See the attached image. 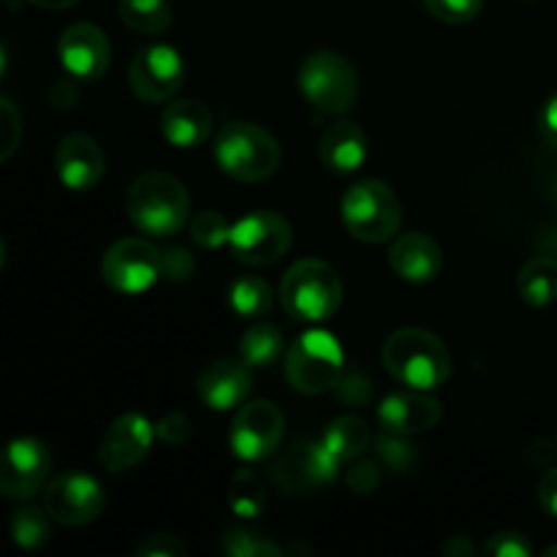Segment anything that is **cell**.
<instances>
[{
    "mask_svg": "<svg viewBox=\"0 0 557 557\" xmlns=\"http://www.w3.org/2000/svg\"><path fill=\"white\" fill-rule=\"evenodd\" d=\"M386 373L408 389L433 392L451 375V354L438 335L419 326H406L386 337L381 348Z\"/></svg>",
    "mask_w": 557,
    "mask_h": 557,
    "instance_id": "6da1fadb",
    "label": "cell"
},
{
    "mask_svg": "<svg viewBox=\"0 0 557 557\" xmlns=\"http://www.w3.org/2000/svg\"><path fill=\"white\" fill-rule=\"evenodd\" d=\"M131 223L147 237H172L190 218V196L174 174L145 172L125 196Z\"/></svg>",
    "mask_w": 557,
    "mask_h": 557,
    "instance_id": "7a4b0ae2",
    "label": "cell"
},
{
    "mask_svg": "<svg viewBox=\"0 0 557 557\" xmlns=\"http://www.w3.org/2000/svg\"><path fill=\"white\" fill-rule=\"evenodd\" d=\"M212 156L221 172L237 183L270 180L283 161L275 136L250 120H234L223 125L215 136Z\"/></svg>",
    "mask_w": 557,
    "mask_h": 557,
    "instance_id": "3957f363",
    "label": "cell"
},
{
    "mask_svg": "<svg viewBox=\"0 0 557 557\" xmlns=\"http://www.w3.org/2000/svg\"><path fill=\"white\" fill-rule=\"evenodd\" d=\"M277 297L294 321L321 324L341 310L343 281L335 267L326 261L302 259L286 270Z\"/></svg>",
    "mask_w": 557,
    "mask_h": 557,
    "instance_id": "277c9868",
    "label": "cell"
},
{
    "mask_svg": "<svg viewBox=\"0 0 557 557\" xmlns=\"http://www.w3.org/2000/svg\"><path fill=\"white\" fill-rule=\"evenodd\" d=\"M341 218L354 239L381 245L400 232L403 207L384 180H362L343 194Z\"/></svg>",
    "mask_w": 557,
    "mask_h": 557,
    "instance_id": "5b68a950",
    "label": "cell"
},
{
    "mask_svg": "<svg viewBox=\"0 0 557 557\" xmlns=\"http://www.w3.org/2000/svg\"><path fill=\"white\" fill-rule=\"evenodd\" d=\"M286 379L299 395H324L335 392L346 373V354L335 335L324 330H308L288 346L283 357Z\"/></svg>",
    "mask_w": 557,
    "mask_h": 557,
    "instance_id": "8992f818",
    "label": "cell"
},
{
    "mask_svg": "<svg viewBox=\"0 0 557 557\" xmlns=\"http://www.w3.org/2000/svg\"><path fill=\"white\" fill-rule=\"evenodd\" d=\"M297 85L308 107L319 114H346L359 96L357 69L351 60L332 49H319L302 60Z\"/></svg>",
    "mask_w": 557,
    "mask_h": 557,
    "instance_id": "52a82bcc",
    "label": "cell"
},
{
    "mask_svg": "<svg viewBox=\"0 0 557 557\" xmlns=\"http://www.w3.org/2000/svg\"><path fill=\"white\" fill-rule=\"evenodd\" d=\"M341 473V462L321 441H297L270 466V479L288 498H310L330 487Z\"/></svg>",
    "mask_w": 557,
    "mask_h": 557,
    "instance_id": "ba28073f",
    "label": "cell"
},
{
    "mask_svg": "<svg viewBox=\"0 0 557 557\" xmlns=\"http://www.w3.org/2000/svg\"><path fill=\"white\" fill-rule=\"evenodd\" d=\"M294 243L292 223L272 210H256L232 223L228 248L248 267H270L288 253Z\"/></svg>",
    "mask_w": 557,
    "mask_h": 557,
    "instance_id": "9c48e42d",
    "label": "cell"
},
{
    "mask_svg": "<svg viewBox=\"0 0 557 557\" xmlns=\"http://www.w3.org/2000/svg\"><path fill=\"white\" fill-rule=\"evenodd\" d=\"M101 277L117 294H145L161 281V250L141 237L117 239L101 259Z\"/></svg>",
    "mask_w": 557,
    "mask_h": 557,
    "instance_id": "30bf717a",
    "label": "cell"
},
{
    "mask_svg": "<svg viewBox=\"0 0 557 557\" xmlns=\"http://www.w3.org/2000/svg\"><path fill=\"white\" fill-rule=\"evenodd\" d=\"M107 506L101 482L82 471H65L44 487V509L58 525L82 528L96 522Z\"/></svg>",
    "mask_w": 557,
    "mask_h": 557,
    "instance_id": "8fae6325",
    "label": "cell"
},
{
    "mask_svg": "<svg viewBox=\"0 0 557 557\" xmlns=\"http://www.w3.org/2000/svg\"><path fill=\"white\" fill-rule=\"evenodd\" d=\"M185 85L183 54L169 44H150L128 65V87L141 103L172 101Z\"/></svg>",
    "mask_w": 557,
    "mask_h": 557,
    "instance_id": "7c38bea8",
    "label": "cell"
},
{
    "mask_svg": "<svg viewBox=\"0 0 557 557\" xmlns=\"http://www.w3.org/2000/svg\"><path fill=\"white\" fill-rule=\"evenodd\" d=\"M283 430H286V419H283V411L275 403H245V406L234 413L232 433H228L232 455L243 462L267 460V457L275 455L277 446H281Z\"/></svg>",
    "mask_w": 557,
    "mask_h": 557,
    "instance_id": "4fadbf2b",
    "label": "cell"
},
{
    "mask_svg": "<svg viewBox=\"0 0 557 557\" xmlns=\"http://www.w3.org/2000/svg\"><path fill=\"white\" fill-rule=\"evenodd\" d=\"M52 455L47 444L36 438H14L3 451L0 462V493L9 500H30L49 484Z\"/></svg>",
    "mask_w": 557,
    "mask_h": 557,
    "instance_id": "5bb4252c",
    "label": "cell"
},
{
    "mask_svg": "<svg viewBox=\"0 0 557 557\" xmlns=\"http://www.w3.org/2000/svg\"><path fill=\"white\" fill-rule=\"evenodd\" d=\"M58 58L71 79L98 82L112 63V47H109L107 33L98 25L74 22L60 33Z\"/></svg>",
    "mask_w": 557,
    "mask_h": 557,
    "instance_id": "9a60e30c",
    "label": "cell"
},
{
    "mask_svg": "<svg viewBox=\"0 0 557 557\" xmlns=\"http://www.w3.org/2000/svg\"><path fill=\"white\" fill-rule=\"evenodd\" d=\"M152 435H156V428L150 424V419L136 411L123 413L103 433L101 446H98V462L109 473H128L150 455Z\"/></svg>",
    "mask_w": 557,
    "mask_h": 557,
    "instance_id": "2e32d148",
    "label": "cell"
},
{
    "mask_svg": "<svg viewBox=\"0 0 557 557\" xmlns=\"http://www.w3.org/2000/svg\"><path fill=\"white\" fill-rule=\"evenodd\" d=\"M250 370L253 368L245 364L243 359H212L210 364L201 368L199 379H196V395L212 411H232V408L243 406L253 389Z\"/></svg>",
    "mask_w": 557,
    "mask_h": 557,
    "instance_id": "e0dca14e",
    "label": "cell"
},
{
    "mask_svg": "<svg viewBox=\"0 0 557 557\" xmlns=\"http://www.w3.org/2000/svg\"><path fill=\"white\" fill-rule=\"evenodd\" d=\"M54 169L65 188L85 194L96 188L107 174V156L92 136L69 134L54 150Z\"/></svg>",
    "mask_w": 557,
    "mask_h": 557,
    "instance_id": "ac0fdd59",
    "label": "cell"
},
{
    "mask_svg": "<svg viewBox=\"0 0 557 557\" xmlns=\"http://www.w3.org/2000/svg\"><path fill=\"white\" fill-rule=\"evenodd\" d=\"M444 417V408L435 397H430L422 389L395 392V395L384 397L379 406V424L389 433L397 435H419L435 430Z\"/></svg>",
    "mask_w": 557,
    "mask_h": 557,
    "instance_id": "d6986e66",
    "label": "cell"
},
{
    "mask_svg": "<svg viewBox=\"0 0 557 557\" xmlns=\"http://www.w3.org/2000/svg\"><path fill=\"white\" fill-rule=\"evenodd\" d=\"M389 267L400 281L406 283H430L438 277L444 267L441 245L424 232H406L392 239Z\"/></svg>",
    "mask_w": 557,
    "mask_h": 557,
    "instance_id": "ffe728a7",
    "label": "cell"
},
{
    "mask_svg": "<svg viewBox=\"0 0 557 557\" xmlns=\"http://www.w3.org/2000/svg\"><path fill=\"white\" fill-rule=\"evenodd\" d=\"M370 156V145L364 131L351 120H335L326 125L319 141V158L330 172L354 174L364 166Z\"/></svg>",
    "mask_w": 557,
    "mask_h": 557,
    "instance_id": "44dd1931",
    "label": "cell"
},
{
    "mask_svg": "<svg viewBox=\"0 0 557 557\" xmlns=\"http://www.w3.org/2000/svg\"><path fill=\"white\" fill-rule=\"evenodd\" d=\"M163 139L180 150L205 145L212 134V112L196 98H174L161 114Z\"/></svg>",
    "mask_w": 557,
    "mask_h": 557,
    "instance_id": "7402d4cb",
    "label": "cell"
},
{
    "mask_svg": "<svg viewBox=\"0 0 557 557\" xmlns=\"http://www.w3.org/2000/svg\"><path fill=\"white\" fill-rule=\"evenodd\" d=\"M321 444L332 451L341 466L346 462L359 460L364 455V449L370 446V428L364 419L346 413V417H337L335 422H330V428L321 435Z\"/></svg>",
    "mask_w": 557,
    "mask_h": 557,
    "instance_id": "603a6c76",
    "label": "cell"
},
{
    "mask_svg": "<svg viewBox=\"0 0 557 557\" xmlns=\"http://www.w3.org/2000/svg\"><path fill=\"white\" fill-rule=\"evenodd\" d=\"M517 294L531 308H547L557 299V261L553 256H533L517 275Z\"/></svg>",
    "mask_w": 557,
    "mask_h": 557,
    "instance_id": "cb8c5ba5",
    "label": "cell"
},
{
    "mask_svg": "<svg viewBox=\"0 0 557 557\" xmlns=\"http://www.w3.org/2000/svg\"><path fill=\"white\" fill-rule=\"evenodd\" d=\"M286 351L283 332L267 321H256L239 337V359L250 368H272L275 362H281V357H286Z\"/></svg>",
    "mask_w": 557,
    "mask_h": 557,
    "instance_id": "d4e9b609",
    "label": "cell"
},
{
    "mask_svg": "<svg viewBox=\"0 0 557 557\" xmlns=\"http://www.w3.org/2000/svg\"><path fill=\"white\" fill-rule=\"evenodd\" d=\"M117 14L131 30L145 36H161L174 20L169 0H117Z\"/></svg>",
    "mask_w": 557,
    "mask_h": 557,
    "instance_id": "484cf974",
    "label": "cell"
},
{
    "mask_svg": "<svg viewBox=\"0 0 557 557\" xmlns=\"http://www.w3.org/2000/svg\"><path fill=\"white\" fill-rule=\"evenodd\" d=\"M228 305H232V310L239 319L259 321L272 310L275 294H272L270 283H267L264 277L245 275L237 277V281L232 283V288H228Z\"/></svg>",
    "mask_w": 557,
    "mask_h": 557,
    "instance_id": "4316f807",
    "label": "cell"
},
{
    "mask_svg": "<svg viewBox=\"0 0 557 557\" xmlns=\"http://www.w3.org/2000/svg\"><path fill=\"white\" fill-rule=\"evenodd\" d=\"M226 498L234 515L243 517V520H256L267 506V487L259 473L250 471V468H239L228 482Z\"/></svg>",
    "mask_w": 557,
    "mask_h": 557,
    "instance_id": "83f0119b",
    "label": "cell"
},
{
    "mask_svg": "<svg viewBox=\"0 0 557 557\" xmlns=\"http://www.w3.org/2000/svg\"><path fill=\"white\" fill-rule=\"evenodd\" d=\"M52 517L47 509L22 506L11 515V539L20 549H38L52 536Z\"/></svg>",
    "mask_w": 557,
    "mask_h": 557,
    "instance_id": "f1b7e54d",
    "label": "cell"
},
{
    "mask_svg": "<svg viewBox=\"0 0 557 557\" xmlns=\"http://www.w3.org/2000/svg\"><path fill=\"white\" fill-rule=\"evenodd\" d=\"M375 457L386 471L397 473V476H406V473L417 471L419 466L417 449L408 444L406 435L389 433V430H384V435L375 438Z\"/></svg>",
    "mask_w": 557,
    "mask_h": 557,
    "instance_id": "f546056e",
    "label": "cell"
},
{
    "mask_svg": "<svg viewBox=\"0 0 557 557\" xmlns=\"http://www.w3.org/2000/svg\"><path fill=\"white\" fill-rule=\"evenodd\" d=\"M221 553L228 557H281L286 555V547L270 542L261 533L248 531V528H232L223 533Z\"/></svg>",
    "mask_w": 557,
    "mask_h": 557,
    "instance_id": "4dcf8cb0",
    "label": "cell"
},
{
    "mask_svg": "<svg viewBox=\"0 0 557 557\" xmlns=\"http://www.w3.org/2000/svg\"><path fill=\"white\" fill-rule=\"evenodd\" d=\"M228 234H232V223L218 210H201L190 221V237L205 250H215L221 245H228Z\"/></svg>",
    "mask_w": 557,
    "mask_h": 557,
    "instance_id": "1f68e13d",
    "label": "cell"
},
{
    "mask_svg": "<svg viewBox=\"0 0 557 557\" xmlns=\"http://www.w3.org/2000/svg\"><path fill=\"white\" fill-rule=\"evenodd\" d=\"M424 9L446 25H468L484 9V0H422Z\"/></svg>",
    "mask_w": 557,
    "mask_h": 557,
    "instance_id": "d6a6232c",
    "label": "cell"
},
{
    "mask_svg": "<svg viewBox=\"0 0 557 557\" xmlns=\"http://www.w3.org/2000/svg\"><path fill=\"white\" fill-rule=\"evenodd\" d=\"M335 395L343 406L364 408L370 400H373V381H370L362 370H346L343 379L337 381Z\"/></svg>",
    "mask_w": 557,
    "mask_h": 557,
    "instance_id": "836d02e7",
    "label": "cell"
},
{
    "mask_svg": "<svg viewBox=\"0 0 557 557\" xmlns=\"http://www.w3.org/2000/svg\"><path fill=\"white\" fill-rule=\"evenodd\" d=\"M0 128H3V141H0V161H11L22 141V117L20 109L14 107L9 96L0 98Z\"/></svg>",
    "mask_w": 557,
    "mask_h": 557,
    "instance_id": "e575fe53",
    "label": "cell"
},
{
    "mask_svg": "<svg viewBox=\"0 0 557 557\" xmlns=\"http://www.w3.org/2000/svg\"><path fill=\"white\" fill-rule=\"evenodd\" d=\"M134 557H185L188 555V547L180 536L174 533H150V536L141 539L134 549H131Z\"/></svg>",
    "mask_w": 557,
    "mask_h": 557,
    "instance_id": "d590c367",
    "label": "cell"
},
{
    "mask_svg": "<svg viewBox=\"0 0 557 557\" xmlns=\"http://www.w3.org/2000/svg\"><path fill=\"white\" fill-rule=\"evenodd\" d=\"M196 272V259L188 248H174L161 250V275L172 283H185L190 281V275Z\"/></svg>",
    "mask_w": 557,
    "mask_h": 557,
    "instance_id": "8d00e7d4",
    "label": "cell"
},
{
    "mask_svg": "<svg viewBox=\"0 0 557 557\" xmlns=\"http://www.w3.org/2000/svg\"><path fill=\"white\" fill-rule=\"evenodd\" d=\"M484 555L490 557H531L533 547L522 533L515 531H504L495 533V536L487 539V544L482 547Z\"/></svg>",
    "mask_w": 557,
    "mask_h": 557,
    "instance_id": "74e56055",
    "label": "cell"
},
{
    "mask_svg": "<svg viewBox=\"0 0 557 557\" xmlns=\"http://www.w3.org/2000/svg\"><path fill=\"white\" fill-rule=\"evenodd\" d=\"M381 462L379 460H354L351 471H348V487L354 495L364 498L373 495L381 487Z\"/></svg>",
    "mask_w": 557,
    "mask_h": 557,
    "instance_id": "f35d334b",
    "label": "cell"
},
{
    "mask_svg": "<svg viewBox=\"0 0 557 557\" xmlns=\"http://www.w3.org/2000/svg\"><path fill=\"white\" fill-rule=\"evenodd\" d=\"M156 435L166 446H183L188 444L190 435H194V424H190V419L185 417V413L172 411L156 424Z\"/></svg>",
    "mask_w": 557,
    "mask_h": 557,
    "instance_id": "ab89813d",
    "label": "cell"
},
{
    "mask_svg": "<svg viewBox=\"0 0 557 557\" xmlns=\"http://www.w3.org/2000/svg\"><path fill=\"white\" fill-rule=\"evenodd\" d=\"M536 493H539V506L557 520V466L547 468V471L542 473Z\"/></svg>",
    "mask_w": 557,
    "mask_h": 557,
    "instance_id": "60d3db41",
    "label": "cell"
},
{
    "mask_svg": "<svg viewBox=\"0 0 557 557\" xmlns=\"http://www.w3.org/2000/svg\"><path fill=\"white\" fill-rule=\"evenodd\" d=\"M539 131H542L547 145L557 147V92L544 103L542 114H539Z\"/></svg>",
    "mask_w": 557,
    "mask_h": 557,
    "instance_id": "b9f144b4",
    "label": "cell"
},
{
    "mask_svg": "<svg viewBox=\"0 0 557 557\" xmlns=\"http://www.w3.org/2000/svg\"><path fill=\"white\" fill-rule=\"evenodd\" d=\"M441 553H444L446 557H471V555H476L479 549L468 536H449L444 542V547H441Z\"/></svg>",
    "mask_w": 557,
    "mask_h": 557,
    "instance_id": "7bdbcfd3",
    "label": "cell"
},
{
    "mask_svg": "<svg viewBox=\"0 0 557 557\" xmlns=\"http://www.w3.org/2000/svg\"><path fill=\"white\" fill-rule=\"evenodd\" d=\"M33 5H38V9H49V11H63V9H71V5H76L79 0H30Z\"/></svg>",
    "mask_w": 557,
    "mask_h": 557,
    "instance_id": "ee69618b",
    "label": "cell"
},
{
    "mask_svg": "<svg viewBox=\"0 0 557 557\" xmlns=\"http://www.w3.org/2000/svg\"><path fill=\"white\" fill-rule=\"evenodd\" d=\"M544 555H547V557H557V544H553V547H549Z\"/></svg>",
    "mask_w": 557,
    "mask_h": 557,
    "instance_id": "f6af8a7d",
    "label": "cell"
},
{
    "mask_svg": "<svg viewBox=\"0 0 557 557\" xmlns=\"http://www.w3.org/2000/svg\"><path fill=\"white\" fill-rule=\"evenodd\" d=\"M555 199H557V190H555Z\"/></svg>",
    "mask_w": 557,
    "mask_h": 557,
    "instance_id": "bcb514c9",
    "label": "cell"
},
{
    "mask_svg": "<svg viewBox=\"0 0 557 557\" xmlns=\"http://www.w3.org/2000/svg\"><path fill=\"white\" fill-rule=\"evenodd\" d=\"M555 446H557V441H555Z\"/></svg>",
    "mask_w": 557,
    "mask_h": 557,
    "instance_id": "7dc6e473",
    "label": "cell"
}]
</instances>
